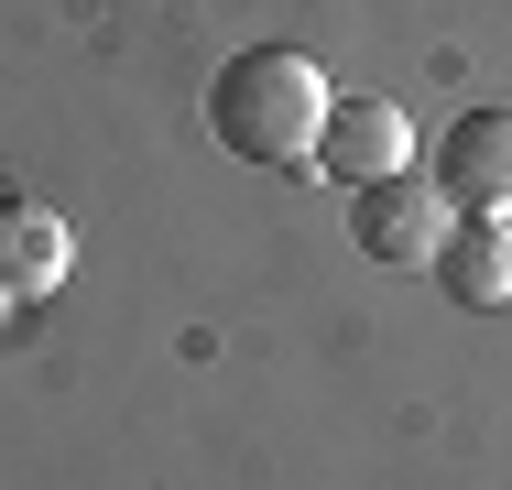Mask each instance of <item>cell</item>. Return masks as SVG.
<instances>
[{"label": "cell", "mask_w": 512, "mask_h": 490, "mask_svg": "<svg viewBox=\"0 0 512 490\" xmlns=\"http://www.w3.org/2000/svg\"><path fill=\"white\" fill-rule=\"evenodd\" d=\"M66 273H77V229L55 207H33V196H0V284L33 305V294H55Z\"/></svg>", "instance_id": "5"}, {"label": "cell", "mask_w": 512, "mask_h": 490, "mask_svg": "<svg viewBox=\"0 0 512 490\" xmlns=\"http://www.w3.org/2000/svg\"><path fill=\"white\" fill-rule=\"evenodd\" d=\"M327 109H338V88H327L316 55H295V44H251V55L218 66L207 131H218V153H240V164H262V175H316Z\"/></svg>", "instance_id": "1"}, {"label": "cell", "mask_w": 512, "mask_h": 490, "mask_svg": "<svg viewBox=\"0 0 512 490\" xmlns=\"http://www.w3.org/2000/svg\"><path fill=\"white\" fill-rule=\"evenodd\" d=\"M447 229H458V207L436 175H382V186H349V240H360V262H393V273H436V251H447Z\"/></svg>", "instance_id": "2"}, {"label": "cell", "mask_w": 512, "mask_h": 490, "mask_svg": "<svg viewBox=\"0 0 512 490\" xmlns=\"http://www.w3.org/2000/svg\"><path fill=\"white\" fill-rule=\"evenodd\" d=\"M11 305H22V294H11V284H0V327H11Z\"/></svg>", "instance_id": "7"}, {"label": "cell", "mask_w": 512, "mask_h": 490, "mask_svg": "<svg viewBox=\"0 0 512 490\" xmlns=\"http://www.w3.org/2000/svg\"><path fill=\"white\" fill-rule=\"evenodd\" d=\"M436 186L458 218H512V98H480L436 131Z\"/></svg>", "instance_id": "3"}, {"label": "cell", "mask_w": 512, "mask_h": 490, "mask_svg": "<svg viewBox=\"0 0 512 490\" xmlns=\"http://www.w3.org/2000/svg\"><path fill=\"white\" fill-rule=\"evenodd\" d=\"M414 164V120L393 98H338L327 109V142H316V175H338V186H382V175H404Z\"/></svg>", "instance_id": "4"}, {"label": "cell", "mask_w": 512, "mask_h": 490, "mask_svg": "<svg viewBox=\"0 0 512 490\" xmlns=\"http://www.w3.org/2000/svg\"><path fill=\"white\" fill-rule=\"evenodd\" d=\"M436 284L458 294V305H512V218H458L447 229V251H436Z\"/></svg>", "instance_id": "6"}]
</instances>
